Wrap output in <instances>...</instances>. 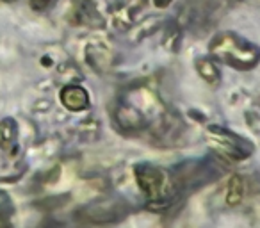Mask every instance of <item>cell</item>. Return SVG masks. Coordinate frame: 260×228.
Returning <instances> with one entry per match:
<instances>
[{
  "instance_id": "6da1fadb",
  "label": "cell",
  "mask_w": 260,
  "mask_h": 228,
  "mask_svg": "<svg viewBox=\"0 0 260 228\" xmlns=\"http://www.w3.org/2000/svg\"><path fill=\"white\" fill-rule=\"evenodd\" d=\"M210 54L237 70H249L260 61V48L234 32H221L210 43Z\"/></svg>"
},
{
  "instance_id": "7a4b0ae2",
  "label": "cell",
  "mask_w": 260,
  "mask_h": 228,
  "mask_svg": "<svg viewBox=\"0 0 260 228\" xmlns=\"http://www.w3.org/2000/svg\"><path fill=\"white\" fill-rule=\"evenodd\" d=\"M221 177V168L212 160L200 159L184 162L175 170V184L185 191H194Z\"/></svg>"
},
{
  "instance_id": "3957f363",
  "label": "cell",
  "mask_w": 260,
  "mask_h": 228,
  "mask_svg": "<svg viewBox=\"0 0 260 228\" xmlns=\"http://www.w3.org/2000/svg\"><path fill=\"white\" fill-rule=\"evenodd\" d=\"M207 139L217 152L224 153L230 159L242 160L253 153V145L248 139H242L241 136L232 134L230 131L223 127H209L207 128Z\"/></svg>"
},
{
  "instance_id": "277c9868",
  "label": "cell",
  "mask_w": 260,
  "mask_h": 228,
  "mask_svg": "<svg viewBox=\"0 0 260 228\" xmlns=\"http://www.w3.org/2000/svg\"><path fill=\"white\" fill-rule=\"evenodd\" d=\"M136 178L138 184L150 198H157L164 191V175L160 170L150 166V164H141L136 168Z\"/></svg>"
},
{
  "instance_id": "5b68a950",
  "label": "cell",
  "mask_w": 260,
  "mask_h": 228,
  "mask_svg": "<svg viewBox=\"0 0 260 228\" xmlns=\"http://www.w3.org/2000/svg\"><path fill=\"white\" fill-rule=\"evenodd\" d=\"M61 100L72 111H82L89 105V96L87 91L80 86H66L61 91Z\"/></svg>"
},
{
  "instance_id": "8992f818",
  "label": "cell",
  "mask_w": 260,
  "mask_h": 228,
  "mask_svg": "<svg viewBox=\"0 0 260 228\" xmlns=\"http://www.w3.org/2000/svg\"><path fill=\"white\" fill-rule=\"evenodd\" d=\"M16 136H18V131H16L15 121L8 118L0 123V146L2 148H11L16 143Z\"/></svg>"
},
{
  "instance_id": "52a82bcc",
  "label": "cell",
  "mask_w": 260,
  "mask_h": 228,
  "mask_svg": "<svg viewBox=\"0 0 260 228\" xmlns=\"http://www.w3.org/2000/svg\"><path fill=\"white\" fill-rule=\"evenodd\" d=\"M196 68H198L200 75L210 84V86H216L219 82V73H217L216 66L209 61V59H198L196 61Z\"/></svg>"
},
{
  "instance_id": "ba28073f",
  "label": "cell",
  "mask_w": 260,
  "mask_h": 228,
  "mask_svg": "<svg viewBox=\"0 0 260 228\" xmlns=\"http://www.w3.org/2000/svg\"><path fill=\"white\" fill-rule=\"evenodd\" d=\"M13 210H15V207H13L9 196L6 194L4 191H0V224L8 223L9 217H11V214H13Z\"/></svg>"
}]
</instances>
